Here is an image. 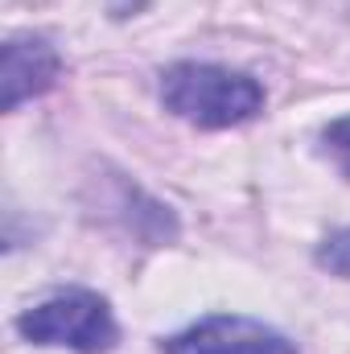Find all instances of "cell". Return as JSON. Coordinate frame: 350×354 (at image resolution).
I'll return each mask as SVG.
<instances>
[{
  "mask_svg": "<svg viewBox=\"0 0 350 354\" xmlns=\"http://www.w3.org/2000/svg\"><path fill=\"white\" fill-rule=\"evenodd\" d=\"M161 103L194 128H239L264 111V87L243 71L174 62L161 71Z\"/></svg>",
  "mask_w": 350,
  "mask_h": 354,
  "instance_id": "6da1fadb",
  "label": "cell"
},
{
  "mask_svg": "<svg viewBox=\"0 0 350 354\" xmlns=\"http://www.w3.org/2000/svg\"><path fill=\"white\" fill-rule=\"evenodd\" d=\"M17 330L33 346H66L75 354H107L120 342V326H116L111 305L87 288L46 297L42 305L25 309L17 317Z\"/></svg>",
  "mask_w": 350,
  "mask_h": 354,
  "instance_id": "7a4b0ae2",
  "label": "cell"
},
{
  "mask_svg": "<svg viewBox=\"0 0 350 354\" xmlns=\"http://www.w3.org/2000/svg\"><path fill=\"white\" fill-rule=\"evenodd\" d=\"M165 354H297V342L256 317L219 313L169 338Z\"/></svg>",
  "mask_w": 350,
  "mask_h": 354,
  "instance_id": "3957f363",
  "label": "cell"
},
{
  "mask_svg": "<svg viewBox=\"0 0 350 354\" xmlns=\"http://www.w3.org/2000/svg\"><path fill=\"white\" fill-rule=\"evenodd\" d=\"M62 58L46 37L21 33L0 46V107L17 111L25 99H37L58 83Z\"/></svg>",
  "mask_w": 350,
  "mask_h": 354,
  "instance_id": "277c9868",
  "label": "cell"
},
{
  "mask_svg": "<svg viewBox=\"0 0 350 354\" xmlns=\"http://www.w3.org/2000/svg\"><path fill=\"white\" fill-rule=\"evenodd\" d=\"M322 153L338 165V174L350 181V115L342 120H334V124H326L322 128Z\"/></svg>",
  "mask_w": 350,
  "mask_h": 354,
  "instance_id": "5b68a950",
  "label": "cell"
},
{
  "mask_svg": "<svg viewBox=\"0 0 350 354\" xmlns=\"http://www.w3.org/2000/svg\"><path fill=\"white\" fill-rule=\"evenodd\" d=\"M317 268H326L330 276L350 280V227L322 239V248H317Z\"/></svg>",
  "mask_w": 350,
  "mask_h": 354,
  "instance_id": "8992f818",
  "label": "cell"
},
{
  "mask_svg": "<svg viewBox=\"0 0 350 354\" xmlns=\"http://www.w3.org/2000/svg\"><path fill=\"white\" fill-rule=\"evenodd\" d=\"M149 0H107V8H111V17H132L136 8H145Z\"/></svg>",
  "mask_w": 350,
  "mask_h": 354,
  "instance_id": "52a82bcc",
  "label": "cell"
}]
</instances>
